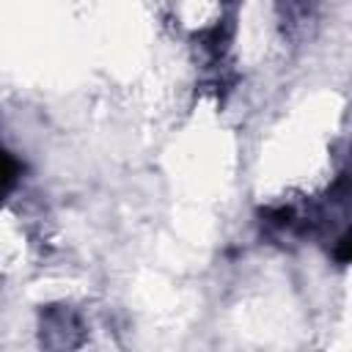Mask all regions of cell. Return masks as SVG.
<instances>
[{"mask_svg":"<svg viewBox=\"0 0 352 352\" xmlns=\"http://www.w3.org/2000/svg\"><path fill=\"white\" fill-rule=\"evenodd\" d=\"M14 176H16V162L6 151H0V192L14 184Z\"/></svg>","mask_w":352,"mask_h":352,"instance_id":"1","label":"cell"}]
</instances>
